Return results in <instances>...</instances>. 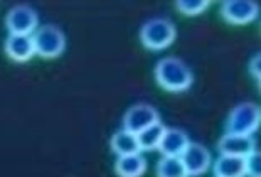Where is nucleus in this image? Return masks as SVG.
Instances as JSON below:
<instances>
[{
    "label": "nucleus",
    "instance_id": "14",
    "mask_svg": "<svg viewBox=\"0 0 261 177\" xmlns=\"http://www.w3.org/2000/svg\"><path fill=\"white\" fill-rule=\"evenodd\" d=\"M112 150L116 154L118 157L123 156H133V154H140V143H138V138L135 134H130L126 130H120L112 137Z\"/></svg>",
    "mask_w": 261,
    "mask_h": 177
},
{
    "label": "nucleus",
    "instance_id": "12",
    "mask_svg": "<svg viewBox=\"0 0 261 177\" xmlns=\"http://www.w3.org/2000/svg\"><path fill=\"white\" fill-rule=\"evenodd\" d=\"M214 177H246V159L219 156L213 165Z\"/></svg>",
    "mask_w": 261,
    "mask_h": 177
},
{
    "label": "nucleus",
    "instance_id": "15",
    "mask_svg": "<svg viewBox=\"0 0 261 177\" xmlns=\"http://www.w3.org/2000/svg\"><path fill=\"white\" fill-rule=\"evenodd\" d=\"M165 134V127L162 125V121L155 123L152 127H148L147 130H143L142 134H138V143H140V150L142 152H150L159 148L160 142H162V137Z\"/></svg>",
    "mask_w": 261,
    "mask_h": 177
},
{
    "label": "nucleus",
    "instance_id": "19",
    "mask_svg": "<svg viewBox=\"0 0 261 177\" xmlns=\"http://www.w3.org/2000/svg\"><path fill=\"white\" fill-rule=\"evenodd\" d=\"M249 73L261 83V53H258L256 56H253V59L249 61Z\"/></svg>",
    "mask_w": 261,
    "mask_h": 177
},
{
    "label": "nucleus",
    "instance_id": "7",
    "mask_svg": "<svg viewBox=\"0 0 261 177\" xmlns=\"http://www.w3.org/2000/svg\"><path fill=\"white\" fill-rule=\"evenodd\" d=\"M159 121H160L159 112L152 105L138 103L126 110V113L123 117V130L138 135V134H142L143 130H147L148 127L159 123Z\"/></svg>",
    "mask_w": 261,
    "mask_h": 177
},
{
    "label": "nucleus",
    "instance_id": "16",
    "mask_svg": "<svg viewBox=\"0 0 261 177\" xmlns=\"http://www.w3.org/2000/svg\"><path fill=\"white\" fill-rule=\"evenodd\" d=\"M157 177H189L180 157H162L157 164Z\"/></svg>",
    "mask_w": 261,
    "mask_h": 177
},
{
    "label": "nucleus",
    "instance_id": "13",
    "mask_svg": "<svg viewBox=\"0 0 261 177\" xmlns=\"http://www.w3.org/2000/svg\"><path fill=\"white\" fill-rule=\"evenodd\" d=\"M147 170V159L142 154L118 157L115 162V172L118 177H142Z\"/></svg>",
    "mask_w": 261,
    "mask_h": 177
},
{
    "label": "nucleus",
    "instance_id": "8",
    "mask_svg": "<svg viewBox=\"0 0 261 177\" xmlns=\"http://www.w3.org/2000/svg\"><path fill=\"white\" fill-rule=\"evenodd\" d=\"M189 177L202 175L211 167V152L201 143H189L186 152L180 156Z\"/></svg>",
    "mask_w": 261,
    "mask_h": 177
},
{
    "label": "nucleus",
    "instance_id": "11",
    "mask_svg": "<svg viewBox=\"0 0 261 177\" xmlns=\"http://www.w3.org/2000/svg\"><path fill=\"white\" fill-rule=\"evenodd\" d=\"M189 135L180 129H165L159 150L164 157H180L189 147Z\"/></svg>",
    "mask_w": 261,
    "mask_h": 177
},
{
    "label": "nucleus",
    "instance_id": "4",
    "mask_svg": "<svg viewBox=\"0 0 261 177\" xmlns=\"http://www.w3.org/2000/svg\"><path fill=\"white\" fill-rule=\"evenodd\" d=\"M32 37H34L36 54L44 59L59 58L66 49V36L58 26L46 24L37 27Z\"/></svg>",
    "mask_w": 261,
    "mask_h": 177
},
{
    "label": "nucleus",
    "instance_id": "6",
    "mask_svg": "<svg viewBox=\"0 0 261 177\" xmlns=\"http://www.w3.org/2000/svg\"><path fill=\"white\" fill-rule=\"evenodd\" d=\"M259 5L254 0H227L221 7V17L231 26H246L256 20Z\"/></svg>",
    "mask_w": 261,
    "mask_h": 177
},
{
    "label": "nucleus",
    "instance_id": "18",
    "mask_svg": "<svg viewBox=\"0 0 261 177\" xmlns=\"http://www.w3.org/2000/svg\"><path fill=\"white\" fill-rule=\"evenodd\" d=\"M246 175L261 177V150H254L246 157Z\"/></svg>",
    "mask_w": 261,
    "mask_h": 177
},
{
    "label": "nucleus",
    "instance_id": "1",
    "mask_svg": "<svg viewBox=\"0 0 261 177\" xmlns=\"http://www.w3.org/2000/svg\"><path fill=\"white\" fill-rule=\"evenodd\" d=\"M155 81L170 93H182L191 88L194 76L191 68L179 58H164L155 66Z\"/></svg>",
    "mask_w": 261,
    "mask_h": 177
},
{
    "label": "nucleus",
    "instance_id": "10",
    "mask_svg": "<svg viewBox=\"0 0 261 177\" xmlns=\"http://www.w3.org/2000/svg\"><path fill=\"white\" fill-rule=\"evenodd\" d=\"M5 54L15 63H25L36 56V46L32 36L9 34L4 44Z\"/></svg>",
    "mask_w": 261,
    "mask_h": 177
},
{
    "label": "nucleus",
    "instance_id": "17",
    "mask_svg": "<svg viewBox=\"0 0 261 177\" xmlns=\"http://www.w3.org/2000/svg\"><path fill=\"white\" fill-rule=\"evenodd\" d=\"M209 5L211 2H207V0H179L175 7L180 14L187 15V17H194V15L205 12Z\"/></svg>",
    "mask_w": 261,
    "mask_h": 177
},
{
    "label": "nucleus",
    "instance_id": "3",
    "mask_svg": "<svg viewBox=\"0 0 261 177\" xmlns=\"http://www.w3.org/2000/svg\"><path fill=\"white\" fill-rule=\"evenodd\" d=\"M175 26L167 19L147 20L140 29V42L150 51H162L167 49L175 41Z\"/></svg>",
    "mask_w": 261,
    "mask_h": 177
},
{
    "label": "nucleus",
    "instance_id": "5",
    "mask_svg": "<svg viewBox=\"0 0 261 177\" xmlns=\"http://www.w3.org/2000/svg\"><path fill=\"white\" fill-rule=\"evenodd\" d=\"M37 12L29 5H17V7L10 9L5 15V27H7L9 34L32 36L37 31Z\"/></svg>",
    "mask_w": 261,
    "mask_h": 177
},
{
    "label": "nucleus",
    "instance_id": "9",
    "mask_svg": "<svg viewBox=\"0 0 261 177\" xmlns=\"http://www.w3.org/2000/svg\"><path fill=\"white\" fill-rule=\"evenodd\" d=\"M218 148H219L221 156L246 159L248 156H251V154L256 150V142H254L253 137L224 134L218 143Z\"/></svg>",
    "mask_w": 261,
    "mask_h": 177
},
{
    "label": "nucleus",
    "instance_id": "2",
    "mask_svg": "<svg viewBox=\"0 0 261 177\" xmlns=\"http://www.w3.org/2000/svg\"><path fill=\"white\" fill-rule=\"evenodd\" d=\"M261 127V108L256 103L244 102L231 110L226 120V134L253 137Z\"/></svg>",
    "mask_w": 261,
    "mask_h": 177
}]
</instances>
